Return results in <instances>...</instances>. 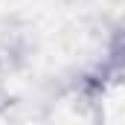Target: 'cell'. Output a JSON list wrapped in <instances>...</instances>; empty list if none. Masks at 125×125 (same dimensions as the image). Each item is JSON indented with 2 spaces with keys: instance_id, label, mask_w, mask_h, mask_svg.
<instances>
[{
  "instance_id": "cell-1",
  "label": "cell",
  "mask_w": 125,
  "mask_h": 125,
  "mask_svg": "<svg viewBox=\"0 0 125 125\" xmlns=\"http://www.w3.org/2000/svg\"><path fill=\"white\" fill-rule=\"evenodd\" d=\"M114 55H116V61L125 67V29L119 32V38H116V47H114Z\"/></svg>"
}]
</instances>
